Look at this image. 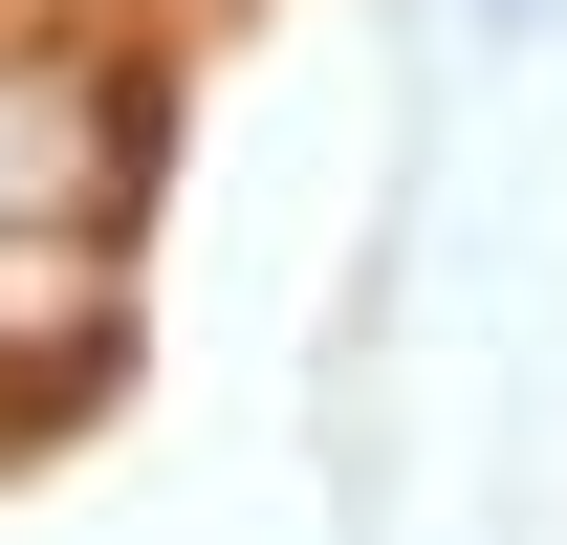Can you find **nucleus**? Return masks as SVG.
I'll use <instances>...</instances> for the list:
<instances>
[{
  "instance_id": "obj_2",
  "label": "nucleus",
  "mask_w": 567,
  "mask_h": 545,
  "mask_svg": "<svg viewBox=\"0 0 567 545\" xmlns=\"http://www.w3.org/2000/svg\"><path fill=\"white\" fill-rule=\"evenodd\" d=\"M110 328V263H87V240H0V371H22V349H87Z\"/></svg>"
},
{
  "instance_id": "obj_1",
  "label": "nucleus",
  "mask_w": 567,
  "mask_h": 545,
  "mask_svg": "<svg viewBox=\"0 0 567 545\" xmlns=\"http://www.w3.org/2000/svg\"><path fill=\"white\" fill-rule=\"evenodd\" d=\"M110 197H132V88L0 44V240H110Z\"/></svg>"
}]
</instances>
